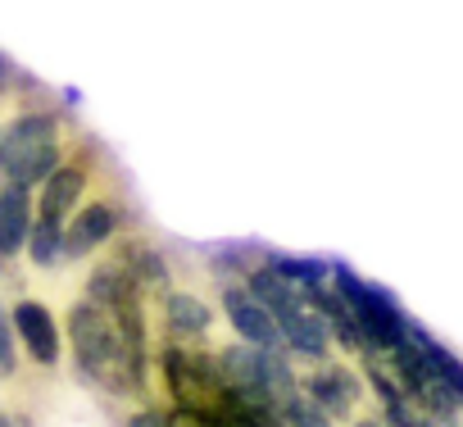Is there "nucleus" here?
<instances>
[{
	"label": "nucleus",
	"mask_w": 463,
	"mask_h": 427,
	"mask_svg": "<svg viewBox=\"0 0 463 427\" xmlns=\"http://www.w3.org/2000/svg\"><path fill=\"white\" fill-rule=\"evenodd\" d=\"M273 318H278V327H282V346H287L291 355H300V359H309V364L332 359V327H327V318L314 309L309 291H305L296 305L278 309Z\"/></svg>",
	"instance_id": "obj_12"
},
{
	"label": "nucleus",
	"mask_w": 463,
	"mask_h": 427,
	"mask_svg": "<svg viewBox=\"0 0 463 427\" xmlns=\"http://www.w3.org/2000/svg\"><path fill=\"white\" fill-rule=\"evenodd\" d=\"M123 427H177V413L164 400H141L137 409L123 413Z\"/></svg>",
	"instance_id": "obj_17"
},
{
	"label": "nucleus",
	"mask_w": 463,
	"mask_h": 427,
	"mask_svg": "<svg viewBox=\"0 0 463 427\" xmlns=\"http://www.w3.org/2000/svg\"><path fill=\"white\" fill-rule=\"evenodd\" d=\"M24 377V359H19V337L10 323V305L0 300V386H10Z\"/></svg>",
	"instance_id": "obj_16"
},
{
	"label": "nucleus",
	"mask_w": 463,
	"mask_h": 427,
	"mask_svg": "<svg viewBox=\"0 0 463 427\" xmlns=\"http://www.w3.org/2000/svg\"><path fill=\"white\" fill-rule=\"evenodd\" d=\"M155 382L164 391V404L168 409H182V413H204L222 395L218 355L209 346L159 341L155 346Z\"/></svg>",
	"instance_id": "obj_4"
},
{
	"label": "nucleus",
	"mask_w": 463,
	"mask_h": 427,
	"mask_svg": "<svg viewBox=\"0 0 463 427\" xmlns=\"http://www.w3.org/2000/svg\"><path fill=\"white\" fill-rule=\"evenodd\" d=\"M264 264H269L273 273H282L287 282H296L300 291H314V287H327V282H332V260H305V255L269 251Z\"/></svg>",
	"instance_id": "obj_15"
},
{
	"label": "nucleus",
	"mask_w": 463,
	"mask_h": 427,
	"mask_svg": "<svg viewBox=\"0 0 463 427\" xmlns=\"http://www.w3.org/2000/svg\"><path fill=\"white\" fill-rule=\"evenodd\" d=\"M218 305H222L232 332H237V341H246V346H255V350H287L278 318L246 291V282H222V287H218Z\"/></svg>",
	"instance_id": "obj_11"
},
{
	"label": "nucleus",
	"mask_w": 463,
	"mask_h": 427,
	"mask_svg": "<svg viewBox=\"0 0 463 427\" xmlns=\"http://www.w3.org/2000/svg\"><path fill=\"white\" fill-rule=\"evenodd\" d=\"M332 287L341 291V300L350 305V314H354V323H359V346H364V355H386V350H395L400 341H409V314L400 309V300L386 291V287H373V282H364L350 264H341V260H332ZM359 355V359H364Z\"/></svg>",
	"instance_id": "obj_3"
},
{
	"label": "nucleus",
	"mask_w": 463,
	"mask_h": 427,
	"mask_svg": "<svg viewBox=\"0 0 463 427\" xmlns=\"http://www.w3.org/2000/svg\"><path fill=\"white\" fill-rule=\"evenodd\" d=\"M109 255L132 273V282L146 291V300H150V305H159V300H164V291L173 287V260L164 255V246H159L150 232L128 228V232L109 246Z\"/></svg>",
	"instance_id": "obj_10"
},
{
	"label": "nucleus",
	"mask_w": 463,
	"mask_h": 427,
	"mask_svg": "<svg viewBox=\"0 0 463 427\" xmlns=\"http://www.w3.org/2000/svg\"><path fill=\"white\" fill-rule=\"evenodd\" d=\"M60 100H64V109H78V105H82V91L64 87V91H60Z\"/></svg>",
	"instance_id": "obj_22"
},
{
	"label": "nucleus",
	"mask_w": 463,
	"mask_h": 427,
	"mask_svg": "<svg viewBox=\"0 0 463 427\" xmlns=\"http://www.w3.org/2000/svg\"><path fill=\"white\" fill-rule=\"evenodd\" d=\"M282 418H287V427H336L318 404H309L305 395H291L287 404H282Z\"/></svg>",
	"instance_id": "obj_18"
},
{
	"label": "nucleus",
	"mask_w": 463,
	"mask_h": 427,
	"mask_svg": "<svg viewBox=\"0 0 463 427\" xmlns=\"http://www.w3.org/2000/svg\"><path fill=\"white\" fill-rule=\"evenodd\" d=\"M82 141L78 119L64 105H51L46 96H37V87H28L14 105V114L0 119V186H42Z\"/></svg>",
	"instance_id": "obj_1"
},
{
	"label": "nucleus",
	"mask_w": 463,
	"mask_h": 427,
	"mask_svg": "<svg viewBox=\"0 0 463 427\" xmlns=\"http://www.w3.org/2000/svg\"><path fill=\"white\" fill-rule=\"evenodd\" d=\"M37 223V191L33 186H0V260H19L28 251Z\"/></svg>",
	"instance_id": "obj_13"
},
{
	"label": "nucleus",
	"mask_w": 463,
	"mask_h": 427,
	"mask_svg": "<svg viewBox=\"0 0 463 427\" xmlns=\"http://www.w3.org/2000/svg\"><path fill=\"white\" fill-rule=\"evenodd\" d=\"M300 395H305L309 404H318L332 422L350 427V422L364 413L368 382H364L359 368H350L345 359L332 355V359H323V364H314V368L300 373Z\"/></svg>",
	"instance_id": "obj_7"
},
{
	"label": "nucleus",
	"mask_w": 463,
	"mask_h": 427,
	"mask_svg": "<svg viewBox=\"0 0 463 427\" xmlns=\"http://www.w3.org/2000/svg\"><path fill=\"white\" fill-rule=\"evenodd\" d=\"M109 173H114V168H109V159H105V146L82 132V141L73 146V155L37 186V223L64 228L73 214L82 209V200H87Z\"/></svg>",
	"instance_id": "obj_6"
},
{
	"label": "nucleus",
	"mask_w": 463,
	"mask_h": 427,
	"mask_svg": "<svg viewBox=\"0 0 463 427\" xmlns=\"http://www.w3.org/2000/svg\"><path fill=\"white\" fill-rule=\"evenodd\" d=\"M0 427H33V418L24 409H10L5 400H0Z\"/></svg>",
	"instance_id": "obj_21"
},
{
	"label": "nucleus",
	"mask_w": 463,
	"mask_h": 427,
	"mask_svg": "<svg viewBox=\"0 0 463 427\" xmlns=\"http://www.w3.org/2000/svg\"><path fill=\"white\" fill-rule=\"evenodd\" d=\"M128 228H132L128 191H123V182L109 173V177L82 200V209L64 223V269L87 264L91 255H105Z\"/></svg>",
	"instance_id": "obj_5"
},
{
	"label": "nucleus",
	"mask_w": 463,
	"mask_h": 427,
	"mask_svg": "<svg viewBox=\"0 0 463 427\" xmlns=\"http://www.w3.org/2000/svg\"><path fill=\"white\" fill-rule=\"evenodd\" d=\"M155 332L159 341H177V346H209L213 332V305L191 291V287H168L164 300L155 305Z\"/></svg>",
	"instance_id": "obj_9"
},
{
	"label": "nucleus",
	"mask_w": 463,
	"mask_h": 427,
	"mask_svg": "<svg viewBox=\"0 0 463 427\" xmlns=\"http://www.w3.org/2000/svg\"><path fill=\"white\" fill-rule=\"evenodd\" d=\"M350 427H386V422H382V413H359Z\"/></svg>",
	"instance_id": "obj_23"
},
{
	"label": "nucleus",
	"mask_w": 463,
	"mask_h": 427,
	"mask_svg": "<svg viewBox=\"0 0 463 427\" xmlns=\"http://www.w3.org/2000/svg\"><path fill=\"white\" fill-rule=\"evenodd\" d=\"M0 273H5V260H0Z\"/></svg>",
	"instance_id": "obj_24"
},
{
	"label": "nucleus",
	"mask_w": 463,
	"mask_h": 427,
	"mask_svg": "<svg viewBox=\"0 0 463 427\" xmlns=\"http://www.w3.org/2000/svg\"><path fill=\"white\" fill-rule=\"evenodd\" d=\"M28 87H37V82H33L28 73H19V64H14L5 51H0V109H5L10 100H19Z\"/></svg>",
	"instance_id": "obj_19"
},
{
	"label": "nucleus",
	"mask_w": 463,
	"mask_h": 427,
	"mask_svg": "<svg viewBox=\"0 0 463 427\" xmlns=\"http://www.w3.org/2000/svg\"><path fill=\"white\" fill-rule=\"evenodd\" d=\"M382 422H386V427H436L413 400H404V404H386V409H382Z\"/></svg>",
	"instance_id": "obj_20"
},
{
	"label": "nucleus",
	"mask_w": 463,
	"mask_h": 427,
	"mask_svg": "<svg viewBox=\"0 0 463 427\" xmlns=\"http://www.w3.org/2000/svg\"><path fill=\"white\" fill-rule=\"evenodd\" d=\"M409 341L422 350L427 368H431V373H436V377H440V382H445V386H449L458 400H463V359H458V355H454L445 341H436V337H431V332H427L418 318L409 323Z\"/></svg>",
	"instance_id": "obj_14"
},
{
	"label": "nucleus",
	"mask_w": 463,
	"mask_h": 427,
	"mask_svg": "<svg viewBox=\"0 0 463 427\" xmlns=\"http://www.w3.org/2000/svg\"><path fill=\"white\" fill-rule=\"evenodd\" d=\"M10 323H14V337L24 346V355L42 368V373H55L60 359H64V327L55 318V309L37 296H19L10 305Z\"/></svg>",
	"instance_id": "obj_8"
},
{
	"label": "nucleus",
	"mask_w": 463,
	"mask_h": 427,
	"mask_svg": "<svg viewBox=\"0 0 463 427\" xmlns=\"http://www.w3.org/2000/svg\"><path fill=\"white\" fill-rule=\"evenodd\" d=\"M64 337H69V355H73V373L96 386L100 395H114V400H141L132 373H128V359H123V341H118V327L114 318L91 305V300H73L69 314H64Z\"/></svg>",
	"instance_id": "obj_2"
}]
</instances>
